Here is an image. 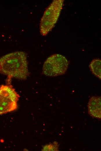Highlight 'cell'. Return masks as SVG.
Returning <instances> with one entry per match:
<instances>
[{
  "instance_id": "obj_1",
  "label": "cell",
  "mask_w": 101,
  "mask_h": 151,
  "mask_svg": "<svg viewBox=\"0 0 101 151\" xmlns=\"http://www.w3.org/2000/svg\"><path fill=\"white\" fill-rule=\"evenodd\" d=\"M26 54L17 51L0 58V73L6 76V84H11L13 78L25 80L29 75Z\"/></svg>"
},
{
  "instance_id": "obj_2",
  "label": "cell",
  "mask_w": 101,
  "mask_h": 151,
  "mask_svg": "<svg viewBox=\"0 0 101 151\" xmlns=\"http://www.w3.org/2000/svg\"><path fill=\"white\" fill-rule=\"evenodd\" d=\"M64 0L53 1L44 11L41 19L40 32L45 36L52 29L59 17L64 4Z\"/></svg>"
},
{
  "instance_id": "obj_3",
  "label": "cell",
  "mask_w": 101,
  "mask_h": 151,
  "mask_svg": "<svg viewBox=\"0 0 101 151\" xmlns=\"http://www.w3.org/2000/svg\"><path fill=\"white\" fill-rule=\"evenodd\" d=\"M20 96L11 84L0 86V115L16 110Z\"/></svg>"
},
{
  "instance_id": "obj_4",
  "label": "cell",
  "mask_w": 101,
  "mask_h": 151,
  "mask_svg": "<svg viewBox=\"0 0 101 151\" xmlns=\"http://www.w3.org/2000/svg\"><path fill=\"white\" fill-rule=\"evenodd\" d=\"M69 62L64 56L58 54L48 57L44 63L42 72L45 75L56 77L64 74L66 71Z\"/></svg>"
},
{
  "instance_id": "obj_5",
  "label": "cell",
  "mask_w": 101,
  "mask_h": 151,
  "mask_svg": "<svg viewBox=\"0 0 101 151\" xmlns=\"http://www.w3.org/2000/svg\"><path fill=\"white\" fill-rule=\"evenodd\" d=\"M88 113L92 117L100 120L101 98L100 96H92L89 99L88 105Z\"/></svg>"
},
{
  "instance_id": "obj_6",
  "label": "cell",
  "mask_w": 101,
  "mask_h": 151,
  "mask_svg": "<svg viewBox=\"0 0 101 151\" xmlns=\"http://www.w3.org/2000/svg\"><path fill=\"white\" fill-rule=\"evenodd\" d=\"M101 63L100 59H94L91 61L89 66L92 73L100 80L101 78Z\"/></svg>"
},
{
  "instance_id": "obj_7",
  "label": "cell",
  "mask_w": 101,
  "mask_h": 151,
  "mask_svg": "<svg viewBox=\"0 0 101 151\" xmlns=\"http://www.w3.org/2000/svg\"><path fill=\"white\" fill-rule=\"evenodd\" d=\"M58 143L54 141L53 143H50L42 147V151H58Z\"/></svg>"
}]
</instances>
